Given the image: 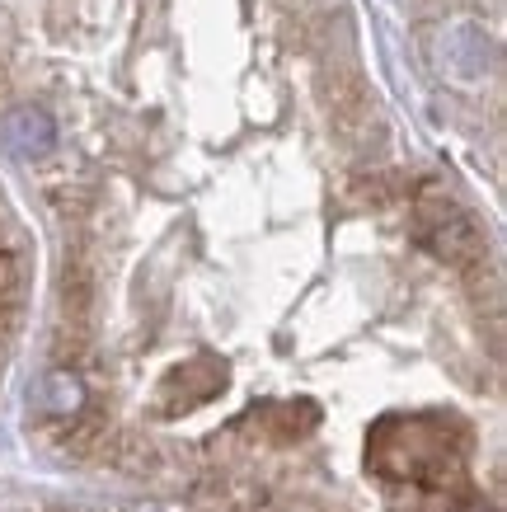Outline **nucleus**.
<instances>
[{
  "mask_svg": "<svg viewBox=\"0 0 507 512\" xmlns=\"http://www.w3.org/2000/svg\"><path fill=\"white\" fill-rule=\"evenodd\" d=\"M493 66V43L479 24H451L442 38V71L456 85H475Z\"/></svg>",
  "mask_w": 507,
  "mask_h": 512,
  "instance_id": "obj_2",
  "label": "nucleus"
},
{
  "mask_svg": "<svg viewBox=\"0 0 507 512\" xmlns=\"http://www.w3.org/2000/svg\"><path fill=\"white\" fill-rule=\"evenodd\" d=\"M38 404H43V414H52V419H71V414L85 409V381L71 367H52L43 376V386H38Z\"/></svg>",
  "mask_w": 507,
  "mask_h": 512,
  "instance_id": "obj_4",
  "label": "nucleus"
},
{
  "mask_svg": "<svg viewBox=\"0 0 507 512\" xmlns=\"http://www.w3.org/2000/svg\"><path fill=\"white\" fill-rule=\"evenodd\" d=\"M19 282H24V273H19V259L0 249V301H5V296H15Z\"/></svg>",
  "mask_w": 507,
  "mask_h": 512,
  "instance_id": "obj_5",
  "label": "nucleus"
},
{
  "mask_svg": "<svg viewBox=\"0 0 507 512\" xmlns=\"http://www.w3.org/2000/svg\"><path fill=\"white\" fill-rule=\"evenodd\" d=\"M418 221H423V235H428V245L442 254L446 264H479L484 259V231H479L475 221L465 217L456 202H423V212H418Z\"/></svg>",
  "mask_w": 507,
  "mask_h": 512,
  "instance_id": "obj_1",
  "label": "nucleus"
},
{
  "mask_svg": "<svg viewBox=\"0 0 507 512\" xmlns=\"http://www.w3.org/2000/svg\"><path fill=\"white\" fill-rule=\"evenodd\" d=\"M461 512H484V508H479V503H470V508H461Z\"/></svg>",
  "mask_w": 507,
  "mask_h": 512,
  "instance_id": "obj_6",
  "label": "nucleus"
},
{
  "mask_svg": "<svg viewBox=\"0 0 507 512\" xmlns=\"http://www.w3.org/2000/svg\"><path fill=\"white\" fill-rule=\"evenodd\" d=\"M0 146L15 160H43L52 146H57V123L47 118L43 109L33 104H19L0 118Z\"/></svg>",
  "mask_w": 507,
  "mask_h": 512,
  "instance_id": "obj_3",
  "label": "nucleus"
}]
</instances>
